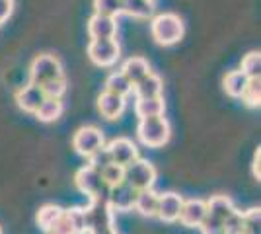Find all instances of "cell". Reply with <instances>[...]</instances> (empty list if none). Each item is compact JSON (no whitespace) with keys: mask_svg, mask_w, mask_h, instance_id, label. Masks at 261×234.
Returning <instances> with one entry per match:
<instances>
[{"mask_svg":"<svg viewBox=\"0 0 261 234\" xmlns=\"http://www.w3.org/2000/svg\"><path fill=\"white\" fill-rule=\"evenodd\" d=\"M133 92L137 96V100H148V98H158L164 92V80L158 74L150 72L146 78H142L141 82H137L133 86Z\"/></svg>","mask_w":261,"mask_h":234,"instance_id":"2e32d148","label":"cell"},{"mask_svg":"<svg viewBox=\"0 0 261 234\" xmlns=\"http://www.w3.org/2000/svg\"><path fill=\"white\" fill-rule=\"evenodd\" d=\"M222 221H218V219H215L213 215H208L203 219V223L199 224V228H201V232L203 234H222Z\"/></svg>","mask_w":261,"mask_h":234,"instance_id":"836d02e7","label":"cell"},{"mask_svg":"<svg viewBox=\"0 0 261 234\" xmlns=\"http://www.w3.org/2000/svg\"><path fill=\"white\" fill-rule=\"evenodd\" d=\"M41 90H43L45 98H57V100H63V96L66 94V80L65 76L55 78V80H49L41 84Z\"/></svg>","mask_w":261,"mask_h":234,"instance_id":"83f0119b","label":"cell"},{"mask_svg":"<svg viewBox=\"0 0 261 234\" xmlns=\"http://www.w3.org/2000/svg\"><path fill=\"white\" fill-rule=\"evenodd\" d=\"M240 70L248 78H255L261 74V55L259 51H251L242 59V67Z\"/></svg>","mask_w":261,"mask_h":234,"instance_id":"4316f807","label":"cell"},{"mask_svg":"<svg viewBox=\"0 0 261 234\" xmlns=\"http://www.w3.org/2000/svg\"><path fill=\"white\" fill-rule=\"evenodd\" d=\"M123 110H125V98H123V96L111 94L108 90H103L98 96V112L101 113V117H106L108 121L119 119Z\"/></svg>","mask_w":261,"mask_h":234,"instance_id":"9a60e30c","label":"cell"},{"mask_svg":"<svg viewBox=\"0 0 261 234\" xmlns=\"http://www.w3.org/2000/svg\"><path fill=\"white\" fill-rule=\"evenodd\" d=\"M88 35L92 39H113V37H117V20L113 16L94 14L88 20Z\"/></svg>","mask_w":261,"mask_h":234,"instance_id":"4fadbf2b","label":"cell"},{"mask_svg":"<svg viewBox=\"0 0 261 234\" xmlns=\"http://www.w3.org/2000/svg\"><path fill=\"white\" fill-rule=\"evenodd\" d=\"M137 195H139V190H135L130 184H127L125 179L113 186L111 191H109V207L111 211L115 213H129L135 209V201H137Z\"/></svg>","mask_w":261,"mask_h":234,"instance_id":"52a82bcc","label":"cell"},{"mask_svg":"<svg viewBox=\"0 0 261 234\" xmlns=\"http://www.w3.org/2000/svg\"><path fill=\"white\" fill-rule=\"evenodd\" d=\"M259 156H261V150L257 148L255 150V154H253V162H251V174H253V179L255 181H259Z\"/></svg>","mask_w":261,"mask_h":234,"instance_id":"d590c367","label":"cell"},{"mask_svg":"<svg viewBox=\"0 0 261 234\" xmlns=\"http://www.w3.org/2000/svg\"><path fill=\"white\" fill-rule=\"evenodd\" d=\"M88 234H119L115 224H108V226H99V228H92L88 230Z\"/></svg>","mask_w":261,"mask_h":234,"instance_id":"8d00e7d4","label":"cell"},{"mask_svg":"<svg viewBox=\"0 0 261 234\" xmlns=\"http://www.w3.org/2000/svg\"><path fill=\"white\" fill-rule=\"evenodd\" d=\"M156 178H158V172L148 160L137 158L125 166V181L130 184L135 190H150L156 184Z\"/></svg>","mask_w":261,"mask_h":234,"instance_id":"3957f363","label":"cell"},{"mask_svg":"<svg viewBox=\"0 0 261 234\" xmlns=\"http://www.w3.org/2000/svg\"><path fill=\"white\" fill-rule=\"evenodd\" d=\"M184 22L177 14H172V12H166V14H160L152 18L150 22V35L152 39L158 45H164V47H170V45H175L181 41L184 37Z\"/></svg>","mask_w":261,"mask_h":234,"instance_id":"7a4b0ae2","label":"cell"},{"mask_svg":"<svg viewBox=\"0 0 261 234\" xmlns=\"http://www.w3.org/2000/svg\"><path fill=\"white\" fill-rule=\"evenodd\" d=\"M207 217V201L203 199H184L177 221L187 228H199L203 219Z\"/></svg>","mask_w":261,"mask_h":234,"instance_id":"8fae6325","label":"cell"},{"mask_svg":"<svg viewBox=\"0 0 261 234\" xmlns=\"http://www.w3.org/2000/svg\"><path fill=\"white\" fill-rule=\"evenodd\" d=\"M123 12L137 20H148L154 14V4L152 0H123Z\"/></svg>","mask_w":261,"mask_h":234,"instance_id":"7402d4cb","label":"cell"},{"mask_svg":"<svg viewBox=\"0 0 261 234\" xmlns=\"http://www.w3.org/2000/svg\"><path fill=\"white\" fill-rule=\"evenodd\" d=\"M14 12V0H0V23H4Z\"/></svg>","mask_w":261,"mask_h":234,"instance_id":"e575fe53","label":"cell"},{"mask_svg":"<svg viewBox=\"0 0 261 234\" xmlns=\"http://www.w3.org/2000/svg\"><path fill=\"white\" fill-rule=\"evenodd\" d=\"M152 2H154V0H152Z\"/></svg>","mask_w":261,"mask_h":234,"instance_id":"f35d334b","label":"cell"},{"mask_svg":"<svg viewBox=\"0 0 261 234\" xmlns=\"http://www.w3.org/2000/svg\"><path fill=\"white\" fill-rule=\"evenodd\" d=\"M248 80L250 78L246 76L242 70H230V72H226L224 80H222V88H224V92L228 94L230 98L240 100L246 86H248Z\"/></svg>","mask_w":261,"mask_h":234,"instance_id":"44dd1931","label":"cell"},{"mask_svg":"<svg viewBox=\"0 0 261 234\" xmlns=\"http://www.w3.org/2000/svg\"><path fill=\"white\" fill-rule=\"evenodd\" d=\"M106 145V137L103 131L94 127V125H86V127H80L74 137H72V148L76 150L80 156L88 158L90 154H94L99 146Z\"/></svg>","mask_w":261,"mask_h":234,"instance_id":"8992f818","label":"cell"},{"mask_svg":"<svg viewBox=\"0 0 261 234\" xmlns=\"http://www.w3.org/2000/svg\"><path fill=\"white\" fill-rule=\"evenodd\" d=\"M88 164L94 168V170H98V172H101L103 168H108L113 160H111V154H109V150H108V146L103 145V146H99L98 150L94 152V154H90L88 156Z\"/></svg>","mask_w":261,"mask_h":234,"instance_id":"4dcf8cb0","label":"cell"},{"mask_svg":"<svg viewBox=\"0 0 261 234\" xmlns=\"http://www.w3.org/2000/svg\"><path fill=\"white\" fill-rule=\"evenodd\" d=\"M65 211L63 207H59V205H55V203H47L43 207H39L37 209V215H35V221H37V226L47 232L49 228H51V224L59 219V215Z\"/></svg>","mask_w":261,"mask_h":234,"instance_id":"cb8c5ba5","label":"cell"},{"mask_svg":"<svg viewBox=\"0 0 261 234\" xmlns=\"http://www.w3.org/2000/svg\"><path fill=\"white\" fill-rule=\"evenodd\" d=\"M240 100L244 101L248 108H259V101H261V78H250L248 80V86L244 90L242 98Z\"/></svg>","mask_w":261,"mask_h":234,"instance_id":"484cf974","label":"cell"},{"mask_svg":"<svg viewBox=\"0 0 261 234\" xmlns=\"http://www.w3.org/2000/svg\"><path fill=\"white\" fill-rule=\"evenodd\" d=\"M63 112H65L63 100H57V98H45V100L41 101V106L37 108L35 117H37V121H41V123H53L63 115Z\"/></svg>","mask_w":261,"mask_h":234,"instance_id":"ffe728a7","label":"cell"},{"mask_svg":"<svg viewBox=\"0 0 261 234\" xmlns=\"http://www.w3.org/2000/svg\"><path fill=\"white\" fill-rule=\"evenodd\" d=\"M0 234H2V228H0Z\"/></svg>","mask_w":261,"mask_h":234,"instance_id":"74e56055","label":"cell"},{"mask_svg":"<svg viewBox=\"0 0 261 234\" xmlns=\"http://www.w3.org/2000/svg\"><path fill=\"white\" fill-rule=\"evenodd\" d=\"M121 72H123V74L127 76V80L135 86L137 82H141L142 78L148 76L152 70H150V65H148L146 59H142V57H130V59H127V61L123 63Z\"/></svg>","mask_w":261,"mask_h":234,"instance_id":"e0dca14e","label":"cell"},{"mask_svg":"<svg viewBox=\"0 0 261 234\" xmlns=\"http://www.w3.org/2000/svg\"><path fill=\"white\" fill-rule=\"evenodd\" d=\"M121 57L117 39H92L88 45V59L96 67H113Z\"/></svg>","mask_w":261,"mask_h":234,"instance_id":"5b68a950","label":"cell"},{"mask_svg":"<svg viewBox=\"0 0 261 234\" xmlns=\"http://www.w3.org/2000/svg\"><path fill=\"white\" fill-rule=\"evenodd\" d=\"M94 10L96 14L117 18L123 12V0H94Z\"/></svg>","mask_w":261,"mask_h":234,"instance_id":"f1b7e54d","label":"cell"},{"mask_svg":"<svg viewBox=\"0 0 261 234\" xmlns=\"http://www.w3.org/2000/svg\"><path fill=\"white\" fill-rule=\"evenodd\" d=\"M137 137L148 148H162L172 139V125L164 115L141 117L137 125Z\"/></svg>","mask_w":261,"mask_h":234,"instance_id":"6da1fadb","label":"cell"},{"mask_svg":"<svg viewBox=\"0 0 261 234\" xmlns=\"http://www.w3.org/2000/svg\"><path fill=\"white\" fill-rule=\"evenodd\" d=\"M101 179H103L106 186L113 188V186H117V184H121V181L125 179V168L111 162L108 168L101 170Z\"/></svg>","mask_w":261,"mask_h":234,"instance_id":"f546056e","label":"cell"},{"mask_svg":"<svg viewBox=\"0 0 261 234\" xmlns=\"http://www.w3.org/2000/svg\"><path fill=\"white\" fill-rule=\"evenodd\" d=\"M166 112V101H164V96H158V98H148V100H137V106H135V113L141 117H156V115H164Z\"/></svg>","mask_w":261,"mask_h":234,"instance_id":"603a6c76","label":"cell"},{"mask_svg":"<svg viewBox=\"0 0 261 234\" xmlns=\"http://www.w3.org/2000/svg\"><path fill=\"white\" fill-rule=\"evenodd\" d=\"M158 199H160V193L154 191L152 188L150 190H141L137 195V201H135V211L141 217L154 219L156 213H158Z\"/></svg>","mask_w":261,"mask_h":234,"instance_id":"ac0fdd59","label":"cell"},{"mask_svg":"<svg viewBox=\"0 0 261 234\" xmlns=\"http://www.w3.org/2000/svg\"><path fill=\"white\" fill-rule=\"evenodd\" d=\"M47 234H76L74 228H72V224H70V219H68L66 211L59 215V219L51 224V228L47 230Z\"/></svg>","mask_w":261,"mask_h":234,"instance_id":"d6a6232c","label":"cell"},{"mask_svg":"<svg viewBox=\"0 0 261 234\" xmlns=\"http://www.w3.org/2000/svg\"><path fill=\"white\" fill-rule=\"evenodd\" d=\"M108 146L109 154H111V160H113V164H119V166H127L130 164L133 160H137L139 158V148L137 145L127 139V137H119V139H113Z\"/></svg>","mask_w":261,"mask_h":234,"instance_id":"30bf717a","label":"cell"},{"mask_svg":"<svg viewBox=\"0 0 261 234\" xmlns=\"http://www.w3.org/2000/svg\"><path fill=\"white\" fill-rule=\"evenodd\" d=\"M84 215H86V232L92 228L113 224V211L106 201L90 199L88 207H84Z\"/></svg>","mask_w":261,"mask_h":234,"instance_id":"ba28073f","label":"cell"},{"mask_svg":"<svg viewBox=\"0 0 261 234\" xmlns=\"http://www.w3.org/2000/svg\"><path fill=\"white\" fill-rule=\"evenodd\" d=\"M184 205V195H179L177 191H168V193H160L158 199V213L156 217L162 223H177V217Z\"/></svg>","mask_w":261,"mask_h":234,"instance_id":"7c38bea8","label":"cell"},{"mask_svg":"<svg viewBox=\"0 0 261 234\" xmlns=\"http://www.w3.org/2000/svg\"><path fill=\"white\" fill-rule=\"evenodd\" d=\"M74 186L78 188V191H82L84 195H88L92 199L106 184L101 179V172H98V170H94L90 164H86V166H82L74 174Z\"/></svg>","mask_w":261,"mask_h":234,"instance_id":"9c48e42d","label":"cell"},{"mask_svg":"<svg viewBox=\"0 0 261 234\" xmlns=\"http://www.w3.org/2000/svg\"><path fill=\"white\" fill-rule=\"evenodd\" d=\"M207 213L224 223L228 217H232L236 213V207H234V203H232V199H230L228 195L218 193V195H213L207 201Z\"/></svg>","mask_w":261,"mask_h":234,"instance_id":"d6986e66","label":"cell"},{"mask_svg":"<svg viewBox=\"0 0 261 234\" xmlns=\"http://www.w3.org/2000/svg\"><path fill=\"white\" fill-rule=\"evenodd\" d=\"M68 219H70V224L74 228L76 234L86 232V215H84V207H70V209H65Z\"/></svg>","mask_w":261,"mask_h":234,"instance_id":"1f68e13d","label":"cell"},{"mask_svg":"<svg viewBox=\"0 0 261 234\" xmlns=\"http://www.w3.org/2000/svg\"><path fill=\"white\" fill-rule=\"evenodd\" d=\"M106 90L111 92V94H117V96H123L127 98L130 92H133V84H130L127 76L123 72H111L108 78H106Z\"/></svg>","mask_w":261,"mask_h":234,"instance_id":"d4e9b609","label":"cell"},{"mask_svg":"<svg viewBox=\"0 0 261 234\" xmlns=\"http://www.w3.org/2000/svg\"><path fill=\"white\" fill-rule=\"evenodd\" d=\"M61 76H65L63 74V65L55 55L43 53V55H37L33 59L32 67H30V82L32 84L41 86L45 82Z\"/></svg>","mask_w":261,"mask_h":234,"instance_id":"277c9868","label":"cell"},{"mask_svg":"<svg viewBox=\"0 0 261 234\" xmlns=\"http://www.w3.org/2000/svg\"><path fill=\"white\" fill-rule=\"evenodd\" d=\"M16 103H18V108L25 113H35L37 112V108L41 106V101L45 100V94L41 86H37V84H25L22 88L16 92Z\"/></svg>","mask_w":261,"mask_h":234,"instance_id":"5bb4252c","label":"cell"}]
</instances>
